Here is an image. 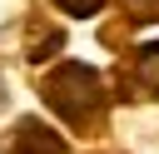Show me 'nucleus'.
Returning a JSON list of instances; mask_svg holds the SVG:
<instances>
[{
  "label": "nucleus",
  "mask_w": 159,
  "mask_h": 154,
  "mask_svg": "<svg viewBox=\"0 0 159 154\" xmlns=\"http://www.w3.org/2000/svg\"><path fill=\"white\" fill-rule=\"evenodd\" d=\"M40 94H45V104H50L70 129H80V134H94V129L104 124V109H109L104 79H99V70H89V65H80V60L55 65V70L40 79Z\"/></svg>",
  "instance_id": "obj_1"
},
{
  "label": "nucleus",
  "mask_w": 159,
  "mask_h": 154,
  "mask_svg": "<svg viewBox=\"0 0 159 154\" xmlns=\"http://www.w3.org/2000/svg\"><path fill=\"white\" fill-rule=\"evenodd\" d=\"M119 94L124 99H159V40L139 45L134 60L119 70Z\"/></svg>",
  "instance_id": "obj_2"
},
{
  "label": "nucleus",
  "mask_w": 159,
  "mask_h": 154,
  "mask_svg": "<svg viewBox=\"0 0 159 154\" xmlns=\"http://www.w3.org/2000/svg\"><path fill=\"white\" fill-rule=\"evenodd\" d=\"M10 144H15V154H65V139L50 124H40V119H20Z\"/></svg>",
  "instance_id": "obj_3"
},
{
  "label": "nucleus",
  "mask_w": 159,
  "mask_h": 154,
  "mask_svg": "<svg viewBox=\"0 0 159 154\" xmlns=\"http://www.w3.org/2000/svg\"><path fill=\"white\" fill-rule=\"evenodd\" d=\"M60 45H65V30H45V35L30 45V60H45V55H50V50H60Z\"/></svg>",
  "instance_id": "obj_4"
},
{
  "label": "nucleus",
  "mask_w": 159,
  "mask_h": 154,
  "mask_svg": "<svg viewBox=\"0 0 159 154\" xmlns=\"http://www.w3.org/2000/svg\"><path fill=\"white\" fill-rule=\"evenodd\" d=\"M55 5H60L65 15H80V20L94 15V10H104V0H55Z\"/></svg>",
  "instance_id": "obj_5"
},
{
  "label": "nucleus",
  "mask_w": 159,
  "mask_h": 154,
  "mask_svg": "<svg viewBox=\"0 0 159 154\" xmlns=\"http://www.w3.org/2000/svg\"><path fill=\"white\" fill-rule=\"evenodd\" d=\"M134 20H159V0H124Z\"/></svg>",
  "instance_id": "obj_6"
}]
</instances>
